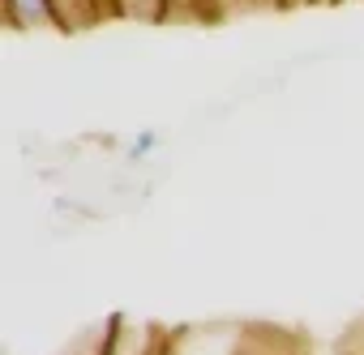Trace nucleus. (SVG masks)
I'll list each match as a JSON object with an SVG mask.
<instances>
[{"instance_id": "f257e3e1", "label": "nucleus", "mask_w": 364, "mask_h": 355, "mask_svg": "<svg viewBox=\"0 0 364 355\" xmlns=\"http://www.w3.org/2000/svg\"><path fill=\"white\" fill-rule=\"evenodd\" d=\"M5 18L18 31H39V26H60L56 0H5Z\"/></svg>"}]
</instances>
